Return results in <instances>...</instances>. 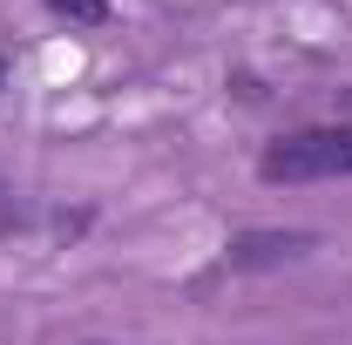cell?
I'll return each mask as SVG.
<instances>
[{
  "label": "cell",
  "mask_w": 352,
  "mask_h": 345,
  "mask_svg": "<svg viewBox=\"0 0 352 345\" xmlns=\"http://www.w3.org/2000/svg\"><path fill=\"white\" fill-rule=\"evenodd\" d=\"M47 7H54V14H68V21H88V27H95V21H109V0H47Z\"/></svg>",
  "instance_id": "3957f363"
},
{
  "label": "cell",
  "mask_w": 352,
  "mask_h": 345,
  "mask_svg": "<svg viewBox=\"0 0 352 345\" xmlns=\"http://www.w3.org/2000/svg\"><path fill=\"white\" fill-rule=\"evenodd\" d=\"M264 183H332V176H352V129H298L278 135L258 156Z\"/></svg>",
  "instance_id": "6da1fadb"
},
{
  "label": "cell",
  "mask_w": 352,
  "mask_h": 345,
  "mask_svg": "<svg viewBox=\"0 0 352 345\" xmlns=\"http://www.w3.org/2000/svg\"><path fill=\"white\" fill-rule=\"evenodd\" d=\"M0 82H7V61H0Z\"/></svg>",
  "instance_id": "277c9868"
},
{
  "label": "cell",
  "mask_w": 352,
  "mask_h": 345,
  "mask_svg": "<svg viewBox=\"0 0 352 345\" xmlns=\"http://www.w3.org/2000/svg\"><path fill=\"white\" fill-rule=\"evenodd\" d=\"M298 251H311L305 230H264V237H244V244H230V271H251V264H278V258H298Z\"/></svg>",
  "instance_id": "7a4b0ae2"
}]
</instances>
